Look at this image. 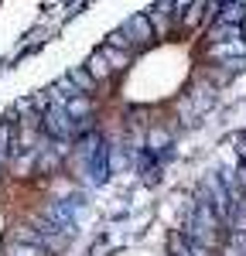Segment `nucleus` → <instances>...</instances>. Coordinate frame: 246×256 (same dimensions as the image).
I'll return each instance as SVG.
<instances>
[{"label":"nucleus","instance_id":"nucleus-1","mask_svg":"<svg viewBox=\"0 0 246 256\" xmlns=\"http://www.w3.org/2000/svg\"><path fill=\"white\" fill-rule=\"evenodd\" d=\"M41 134H48L52 140H72L79 134V123L68 116L65 102H52V106L41 113Z\"/></svg>","mask_w":246,"mask_h":256},{"label":"nucleus","instance_id":"nucleus-2","mask_svg":"<svg viewBox=\"0 0 246 256\" xmlns=\"http://www.w3.org/2000/svg\"><path fill=\"white\" fill-rule=\"evenodd\" d=\"M123 34L130 38L134 48H140V44H147V41H154V28H150L147 14H137V18H130L126 24H123Z\"/></svg>","mask_w":246,"mask_h":256},{"label":"nucleus","instance_id":"nucleus-3","mask_svg":"<svg viewBox=\"0 0 246 256\" xmlns=\"http://www.w3.org/2000/svg\"><path fill=\"white\" fill-rule=\"evenodd\" d=\"M65 110H68V116L76 120L79 126H86L89 116H92V96H72L65 102Z\"/></svg>","mask_w":246,"mask_h":256},{"label":"nucleus","instance_id":"nucleus-4","mask_svg":"<svg viewBox=\"0 0 246 256\" xmlns=\"http://www.w3.org/2000/svg\"><path fill=\"white\" fill-rule=\"evenodd\" d=\"M86 72L96 79V86H100V82H106L110 76H113V68L106 65V58H102L100 52H92V55H89V62H86Z\"/></svg>","mask_w":246,"mask_h":256},{"label":"nucleus","instance_id":"nucleus-5","mask_svg":"<svg viewBox=\"0 0 246 256\" xmlns=\"http://www.w3.org/2000/svg\"><path fill=\"white\" fill-rule=\"evenodd\" d=\"M100 55L106 58V65L113 68V72H120V68H126V62H130V52H120V48H113V44H102Z\"/></svg>","mask_w":246,"mask_h":256},{"label":"nucleus","instance_id":"nucleus-6","mask_svg":"<svg viewBox=\"0 0 246 256\" xmlns=\"http://www.w3.org/2000/svg\"><path fill=\"white\" fill-rule=\"evenodd\" d=\"M68 79H72V86L79 89L82 96H92V89H96V79H92V76L86 72V65H79V68H72V72H68Z\"/></svg>","mask_w":246,"mask_h":256},{"label":"nucleus","instance_id":"nucleus-7","mask_svg":"<svg viewBox=\"0 0 246 256\" xmlns=\"http://www.w3.org/2000/svg\"><path fill=\"white\" fill-rule=\"evenodd\" d=\"M4 256H44L41 246L34 242H20V239H10L7 246H4Z\"/></svg>","mask_w":246,"mask_h":256}]
</instances>
